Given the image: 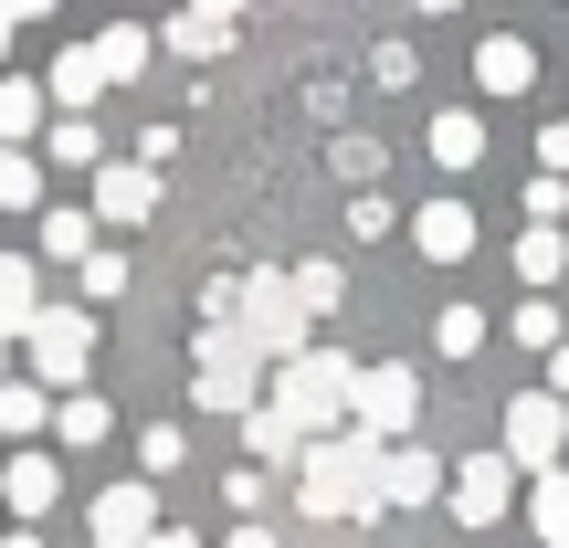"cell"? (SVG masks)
<instances>
[{
  "label": "cell",
  "mask_w": 569,
  "mask_h": 548,
  "mask_svg": "<svg viewBox=\"0 0 569 548\" xmlns=\"http://www.w3.org/2000/svg\"><path fill=\"white\" fill-rule=\"evenodd\" d=\"M348 401H359V359H348V348H306V359H284L274 390H264V411L296 432V444L348 432Z\"/></svg>",
  "instance_id": "cell-1"
},
{
  "label": "cell",
  "mask_w": 569,
  "mask_h": 548,
  "mask_svg": "<svg viewBox=\"0 0 569 548\" xmlns=\"http://www.w3.org/2000/svg\"><path fill=\"white\" fill-rule=\"evenodd\" d=\"M296 507L317 517H369L380 507V444H359V432H327V444H296Z\"/></svg>",
  "instance_id": "cell-2"
},
{
  "label": "cell",
  "mask_w": 569,
  "mask_h": 548,
  "mask_svg": "<svg viewBox=\"0 0 569 548\" xmlns=\"http://www.w3.org/2000/svg\"><path fill=\"white\" fill-rule=\"evenodd\" d=\"M190 411H232V422L264 411V348L232 317H201V338H190Z\"/></svg>",
  "instance_id": "cell-3"
},
{
  "label": "cell",
  "mask_w": 569,
  "mask_h": 548,
  "mask_svg": "<svg viewBox=\"0 0 569 548\" xmlns=\"http://www.w3.org/2000/svg\"><path fill=\"white\" fill-rule=\"evenodd\" d=\"M411 422H422V369L411 359H359V401H348V432L359 444H411Z\"/></svg>",
  "instance_id": "cell-4"
},
{
  "label": "cell",
  "mask_w": 569,
  "mask_h": 548,
  "mask_svg": "<svg viewBox=\"0 0 569 548\" xmlns=\"http://www.w3.org/2000/svg\"><path fill=\"white\" fill-rule=\"evenodd\" d=\"M21 348H32V390L74 401V390H84V369H96V317H84V306H42Z\"/></svg>",
  "instance_id": "cell-5"
},
{
  "label": "cell",
  "mask_w": 569,
  "mask_h": 548,
  "mask_svg": "<svg viewBox=\"0 0 569 548\" xmlns=\"http://www.w3.org/2000/svg\"><path fill=\"white\" fill-rule=\"evenodd\" d=\"M496 454H507L528 486H538V475H559V454H569V401H549V390H517V401H507V444H496Z\"/></svg>",
  "instance_id": "cell-6"
},
{
  "label": "cell",
  "mask_w": 569,
  "mask_h": 548,
  "mask_svg": "<svg viewBox=\"0 0 569 548\" xmlns=\"http://www.w3.org/2000/svg\"><path fill=\"white\" fill-rule=\"evenodd\" d=\"M443 507L465 517V528H496V517L517 507V465L507 454H465V465L443 475Z\"/></svg>",
  "instance_id": "cell-7"
},
{
  "label": "cell",
  "mask_w": 569,
  "mask_h": 548,
  "mask_svg": "<svg viewBox=\"0 0 569 548\" xmlns=\"http://www.w3.org/2000/svg\"><path fill=\"white\" fill-rule=\"evenodd\" d=\"M159 538V486L148 475H127V486L96 496V548H148Z\"/></svg>",
  "instance_id": "cell-8"
},
{
  "label": "cell",
  "mask_w": 569,
  "mask_h": 548,
  "mask_svg": "<svg viewBox=\"0 0 569 548\" xmlns=\"http://www.w3.org/2000/svg\"><path fill=\"white\" fill-rule=\"evenodd\" d=\"M53 496H63L53 454H11V465H0V507H11V528H42V517H53Z\"/></svg>",
  "instance_id": "cell-9"
},
{
  "label": "cell",
  "mask_w": 569,
  "mask_h": 548,
  "mask_svg": "<svg viewBox=\"0 0 569 548\" xmlns=\"http://www.w3.org/2000/svg\"><path fill=\"white\" fill-rule=\"evenodd\" d=\"M443 454H422V444H390L380 454V507H432V496H443Z\"/></svg>",
  "instance_id": "cell-10"
},
{
  "label": "cell",
  "mask_w": 569,
  "mask_h": 548,
  "mask_svg": "<svg viewBox=\"0 0 569 548\" xmlns=\"http://www.w3.org/2000/svg\"><path fill=\"white\" fill-rule=\"evenodd\" d=\"M84 211H96V222H148V211H159V180H148L138 159H106V169H96V201H84Z\"/></svg>",
  "instance_id": "cell-11"
},
{
  "label": "cell",
  "mask_w": 569,
  "mask_h": 548,
  "mask_svg": "<svg viewBox=\"0 0 569 548\" xmlns=\"http://www.w3.org/2000/svg\"><path fill=\"white\" fill-rule=\"evenodd\" d=\"M411 243H422V265H465L475 253V211L465 201H422L411 211Z\"/></svg>",
  "instance_id": "cell-12"
},
{
  "label": "cell",
  "mask_w": 569,
  "mask_h": 548,
  "mask_svg": "<svg viewBox=\"0 0 569 548\" xmlns=\"http://www.w3.org/2000/svg\"><path fill=\"white\" fill-rule=\"evenodd\" d=\"M42 96H53V117H84V106L106 96V53H96V42H74V53H53V74H42Z\"/></svg>",
  "instance_id": "cell-13"
},
{
  "label": "cell",
  "mask_w": 569,
  "mask_h": 548,
  "mask_svg": "<svg viewBox=\"0 0 569 548\" xmlns=\"http://www.w3.org/2000/svg\"><path fill=\"white\" fill-rule=\"evenodd\" d=\"M475 84H486V96H528V84H538V53L517 32H486V42H475Z\"/></svg>",
  "instance_id": "cell-14"
},
{
  "label": "cell",
  "mask_w": 569,
  "mask_h": 548,
  "mask_svg": "<svg viewBox=\"0 0 569 548\" xmlns=\"http://www.w3.org/2000/svg\"><path fill=\"white\" fill-rule=\"evenodd\" d=\"M32 317H42V265L0 253V338H32Z\"/></svg>",
  "instance_id": "cell-15"
},
{
  "label": "cell",
  "mask_w": 569,
  "mask_h": 548,
  "mask_svg": "<svg viewBox=\"0 0 569 548\" xmlns=\"http://www.w3.org/2000/svg\"><path fill=\"white\" fill-rule=\"evenodd\" d=\"M42 127H53V96L32 74H0V148H32Z\"/></svg>",
  "instance_id": "cell-16"
},
{
  "label": "cell",
  "mask_w": 569,
  "mask_h": 548,
  "mask_svg": "<svg viewBox=\"0 0 569 548\" xmlns=\"http://www.w3.org/2000/svg\"><path fill=\"white\" fill-rule=\"evenodd\" d=\"M232 32H243L232 11H169V21H159V42H169V53H190V63L232 53Z\"/></svg>",
  "instance_id": "cell-17"
},
{
  "label": "cell",
  "mask_w": 569,
  "mask_h": 548,
  "mask_svg": "<svg viewBox=\"0 0 569 548\" xmlns=\"http://www.w3.org/2000/svg\"><path fill=\"white\" fill-rule=\"evenodd\" d=\"M422 148H432L443 169H475V159H486V117H475V106H443V117L422 127Z\"/></svg>",
  "instance_id": "cell-18"
},
{
  "label": "cell",
  "mask_w": 569,
  "mask_h": 548,
  "mask_svg": "<svg viewBox=\"0 0 569 548\" xmlns=\"http://www.w3.org/2000/svg\"><path fill=\"white\" fill-rule=\"evenodd\" d=\"M42 253H53V265H84V253H96V211L84 201H42Z\"/></svg>",
  "instance_id": "cell-19"
},
{
  "label": "cell",
  "mask_w": 569,
  "mask_h": 548,
  "mask_svg": "<svg viewBox=\"0 0 569 548\" xmlns=\"http://www.w3.org/2000/svg\"><path fill=\"white\" fill-rule=\"evenodd\" d=\"M528 528H538V548H569V465L528 486Z\"/></svg>",
  "instance_id": "cell-20"
},
{
  "label": "cell",
  "mask_w": 569,
  "mask_h": 548,
  "mask_svg": "<svg viewBox=\"0 0 569 548\" xmlns=\"http://www.w3.org/2000/svg\"><path fill=\"white\" fill-rule=\"evenodd\" d=\"M517 275H528V296H549L569 275V232H517Z\"/></svg>",
  "instance_id": "cell-21"
},
{
  "label": "cell",
  "mask_w": 569,
  "mask_h": 548,
  "mask_svg": "<svg viewBox=\"0 0 569 548\" xmlns=\"http://www.w3.org/2000/svg\"><path fill=\"white\" fill-rule=\"evenodd\" d=\"M284 285H296V306H306V317H338V306H348V275L327 265V253H306V265L284 275Z\"/></svg>",
  "instance_id": "cell-22"
},
{
  "label": "cell",
  "mask_w": 569,
  "mask_h": 548,
  "mask_svg": "<svg viewBox=\"0 0 569 548\" xmlns=\"http://www.w3.org/2000/svg\"><path fill=\"white\" fill-rule=\"evenodd\" d=\"M42 422H53V390H32V380H0V432H11V444H32Z\"/></svg>",
  "instance_id": "cell-23"
},
{
  "label": "cell",
  "mask_w": 569,
  "mask_h": 548,
  "mask_svg": "<svg viewBox=\"0 0 569 548\" xmlns=\"http://www.w3.org/2000/svg\"><path fill=\"white\" fill-rule=\"evenodd\" d=\"M53 432H63L74 454H84V444H106V432H117V411H106L96 390H74V401H53Z\"/></svg>",
  "instance_id": "cell-24"
},
{
  "label": "cell",
  "mask_w": 569,
  "mask_h": 548,
  "mask_svg": "<svg viewBox=\"0 0 569 548\" xmlns=\"http://www.w3.org/2000/svg\"><path fill=\"white\" fill-rule=\"evenodd\" d=\"M74 285H84V317H96V306H117V296H127V253H117V243H96V253L74 265Z\"/></svg>",
  "instance_id": "cell-25"
},
{
  "label": "cell",
  "mask_w": 569,
  "mask_h": 548,
  "mask_svg": "<svg viewBox=\"0 0 569 548\" xmlns=\"http://www.w3.org/2000/svg\"><path fill=\"white\" fill-rule=\"evenodd\" d=\"M0 211H42V159L32 148H0Z\"/></svg>",
  "instance_id": "cell-26"
},
{
  "label": "cell",
  "mask_w": 569,
  "mask_h": 548,
  "mask_svg": "<svg viewBox=\"0 0 569 548\" xmlns=\"http://www.w3.org/2000/svg\"><path fill=\"white\" fill-rule=\"evenodd\" d=\"M42 148H53L63 169H106V138H96V117H53V138H42Z\"/></svg>",
  "instance_id": "cell-27"
},
{
  "label": "cell",
  "mask_w": 569,
  "mask_h": 548,
  "mask_svg": "<svg viewBox=\"0 0 569 548\" xmlns=\"http://www.w3.org/2000/svg\"><path fill=\"white\" fill-rule=\"evenodd\" d=\"M148 42H159V32H138V21L96 32V53H106V84H127V74H138V63H148Z\"/></svg>",
  "instance_id": "cell-28"
},
{
  "label": "cell",
  "mask_w": 569,
  "mask_h": 548,
  "mask_svg": "<svg viewBox=\"0 0 569 548\" xmlns=\"http://www.w3.org/2000/svg\"><path fill=\"white\" fill-rule=\"evenodd\" d=\"M432 348H443V359H475V348H486V306H443Z\"/></svg>",
  "instance_id": "cell-29"
},
{
  "label": "cell",
  "mask_w": 569,
  "mask_h": 548,
  "mask_svg": "<svg viewBox=\"0 0 569 548\" xmlns=\"http://www.w3.org/2000/svg\"><path fill=\"white\" fill-rule=\"evenodd\" d=\"M327 159H338V180H348V190H369V180H380V159H390V148H380V138H338Z\"/></svg>",
  "instance_id": "cell-30"
},
{
  "label": "cell",
  "mask_w": 569,
  "mask_h": 548,
  "mask_svg": "<svg viewBox=\"0 0 569 548\" xmlns=\"http://www.w3.org/2000/svg\"><path fill=\"white\" fill-rule=\"evenodd\" d=\"M243 444H253V465H264V475H274V465H296V432H284L274 411H253V422H243Z\"/></svg>",
  "instance_id": "cell-31"
},
{
  "label": "cell",
  "mask_w": 569,
  "mask_h": 548,
  "mask_svg": "<svg viewBox=\"0 0 569 548\" xmlns=\"http://www.w3.org/2000/svg\"><path fill=\"white\" fill-rule=\"evenodd\" d=\"M507 327H517V338H528V348H549V359H559V306H549V296H528V306H517Z\"/></svg>",
  "instance_id": "cell-32"
},
{
  "label": "cell",
  "mask_w": 569,
  "mask_h": 548,
  "mask_svg": "<svg viewBox=\"0 0 569 548\" xmlns=\"http://www.w3.org/2000/svg\"><path fill=\"white\" fill-rule=\"evenodd\" d=\"M411 74H422V53H411V42H380V53H369V84H390V96H401Z\"/></svg>",
  "instance_id": "cell-33"
},
{
  "label": "cell",
  "mask_w": 569,
  "mask_h": 548,
  "mask_svg": "<svg viewBox=\"0 0 569 548\" xmlns=\"http://www.w3.org/2000/svg\"><path fill=\"white\" fill-rule=\"evenodd\" d=\"M138 465H148V475H180V422H148V432H138Z\"/></svg>",
  "instance_id": "cell-34"
},
{
  "label": "cell",
  "mask_w": 569,
  "mask_h": 548,
  "mask_svg": "<svg viewBox=\"0 0 569 548\" xmlns=\"http://www.w3.org/2000/svg\"><path fill=\"white\" fill-rule=\"evenodd\" d=\"M569 222V190L559 180H528V232H559Z\"/></svg>",
  "instance_id": "cell-35"
},
{
  "label": "cell",
  "mask_w": 569,
  "mask_h": 548,
  "mask_svg": "<svg viewBox=\"0 0 569 548\" xmlns=\"http://www.w3.org/2000/svg\"><path fill=\"white\" fill-rule=\"evenodd\" d=\"M348 232H359V243H390V201H380V190H359V201H348Z\"/></svg>",
  "instance_id": "cell-36"
},
{
  "label": "cell",
  "mask_w": 569,
  "mask_h": 548,
  "mask_svg": "<svg viewBox=\"0 0 569 548\" xmlns=\"http://www.w3.org/2000/svg\"><path fill=\"white\" fill-rule=\"evenodd\" d=\"M538 180H569V117L538 127Z\"/></svg>",
  "instance_id": "cell-37"
},
{
  "label": "cell",
  "mask_w": 569,
  "mask_h": 548,
  "mask_svg": "<svg viewBox=\"0 0 569 548\" xmlns=\"http://www.w3.org/2000/svg\"><path fill=\"white\" fill-rule=\"evenodd\" d=\"M222 496H232V507H264V496H274V475H264V465H243V475H222Z\"/></svg>",
  "instance_id": "cell-38"
},
{
  "label": "cell",
  "mask_w": 569,
  "mask_h": 548,
  "mask_svg": "<svg viewBox=\"0 0 569 548\" xmlns=\"http://www.w3.org/2000/svg\"><path fill=\"white\" fill-rule=\"evenodd\" d=\"M549 401H569V338H559V359H549Z\"/></svg>",
  "instance_id": "cell-39"
},
{
  "label": "cell",
  "mask_w": 569,
  "mask_h": 548,
  "mask_svg": "<svg viewBox=\"0 0 569 548\" xmlns=\"http://www.w3.org/2000/svg\"><path fill=\"white\" fill-rule=\"evenodd\" d=\"M222 548H274V528H253V517H243V528H232Z\"/></svg>",
  "instance_id": "cell-40"
},
{
  "label": "cell",
  "mask_w": 569,
  "mask_h": 548,
  "mask_svg": "<svg viewBox=\"0 0 569 548\" xmlns=\"http://www.w3.org/2000/svg\"><path fill=\"white\" fill-rule=\"evenodd\" d=\"M148 548H201V538H190V528H159V538H148Z\"/></svg>",
  "instance_id": "cell-41"
},
{
  "label": "cell",
  "mask_w": 569,
  "mask_h": 548,
  "mask_svg": "<svg viewBox=\"0 0 569 548\" xmlns=\"http://www.w3.org/2000/svg\"><path fill=\"white\" fill-rule=\"evenodd\" d=\"M21 21H32V11H0V53H11V32H21Z\"/></svg>",
  "instance_id": "cell-42"
},
{
  "label": "cell",
  "mask_w": 569,
  "mask_h": 548,
  "mask_svg": "<svg viewBox=\"0 0 569 548\" xmlns=\"http://www.w3.org/2000/svg\"><path fill=\"white\" fill-rule=\"evenodd\" d=\"M0 548H42V528H11V538H0Z\"/></svg>",
  "instance_id": "cell-43"
},
{
  "label": "cell",
  "mask_w": 569,
  "mask_h": 548,
  "mask_svg": "<svg viewBox=\"0 0 569 548\" xmlns=\"http://www.w3.org/2000/svg\"><path fill=\"white\" fill-rule=\"evenodd\" d=\"M0 380H11V338H0Z\"/></svg>",
  "instance_id": "cell-44"
}]
</instances>
